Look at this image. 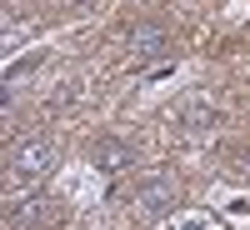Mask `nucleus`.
<instances>
[{
    "mask_svg": "<svg viewBox=\"0 0 250 230\" xmlns=\"http://www.w3.org/2000/svg\"><path fill=\"white\" fill-rule=\"evenodd\" d=\"M10 170H15L20 180H35V175L55 170V145H50L45 135H30V140H20L15 150H10Z\"/></svg>",
    "mask_w": 250,
    "mask_h": 230,
    "instance_id": "obj_1",
    "label": "nucleus"
},
{
    "mask_svg": "<svg viewBox=\"0 0 250 230\" xmlns=\"http://www.w3.org/2000/svg\"><path fill=\"white\" fill-rule=\"evenodd\" d=\"M175 180L170 175H145L140 180V190H135V210L140 215H150V220H160V215H170L175 210Z\"/></svg>",
    "mask_w": 250,
    "mask_h": 230,
    "instance_id": "obj_2",
    "label": "nucleus"
},
{
    "mask_svg": "<svg viewBox=\"0 0 250 230\" xmlns=\"http://www.w3.org/2000/svg\"><path fill=\"white\" fill-rule=\"evenodd\" d=\"M175 120H180V130H185V135H210L215 125H220V110H215V105H205V100H185V105L175 110Z\"/></svg>",
    "mask_w": 250,
    "mask_h": 230,
    "instance_id": "obj_3",
    "label": "nucleus"
},
{
    "mask_svg": "<svg viewBox=\"0 0 250 230\" xmlns=\"http://www.w3.org/2000/svg\"><path fill=\"white\" fill-rule=\"evenodd\" d=\"M165 45H170V35L160 25H135L130 30V60H155V55H165Z\"/></svg>",
    "mask_w": 250,
    "mask_h": 230,
    "instance_id": "obj_4",
    "label": "nucleus"
},
{
    "mask_svg": "<svg viewBox=\"0 0 250 230\" xmlns=\"http://www.w3.org/2000/svg\"><path fill=\"white\" fill-rule=\"evenodd\" d=\"M135 160V150H130V145H125V140H100L95 145V165H100V170H105V175H115V170H125V165H130Z\"/></svg>",
    "mask_w": 250,
    "mask_h": 230,
    "instance_id": "obj_5",
    "label": "nucleus"
},
{
    "mask_svg": "<svg viewBox=\"0 0 250 230\" xmlns=\"http://www.w3.org/2000/svg\"><path fill=\"white\" fill-rule=\"evenodd\" d=\"M175 230H215L210 220H185V225H175Z\"/></svg>",
    "mask_w": 250,
    "mask_h": 230,
    "instance_id": "obj_6",
    "label": "nucleus"
}]
</instances>
